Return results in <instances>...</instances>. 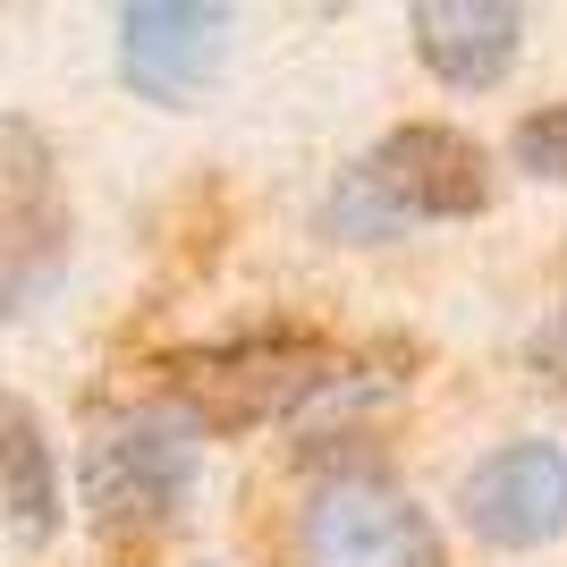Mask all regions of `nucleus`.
<instances>
[{
	"label": "nucleus",
	"instance_id": "6e6552de",
	"mask_svg": "<svg viewBox=\"0 0 567 567\" xmlns=\"http://www.w3.org/2000/svg\"><path fill=\"white\" fill-rule=\"evenodd\" d=\"M60 262V195L34 127H0V297L34 288Z\"/></svg>",
	"mask_w": 567,
	"mask_h": 567
},
{
	"label": "nucleus",
	"instance_id": "0eeeda50",
	"mask_svg": "<svg viewBox=\"0 0 567 567\" xmlns=\"http://www.w3.org/2000/svg\"><path fill=\"white\" fill-rule=\"evenodd\" d=\"M406 25H415L424 69L441 76V85H457V94L499 85L525 51V9H508V0H415Z\"/></svg>",
	"mask_w": 567,
	"mask_h": 567
},
{
	"label": "nucleus",
	"instance_id": "7ed1b4c3",
	"mask_svg": "<svg viewBox=\"0 0 567 567\" xmlns=\"http://www.w3.org/2000/svg\"><path fill=\"white\" fill-rule=\"evenodd\" d=\"M339 381V355L331 348H306V339H246V348H213V355H187L178 364V415L195 432H246V424H271L288 406H306L313 390Z\"/></svg>",
	"mask_w": 567,
	"mask_h": 567
},
{
	"label": "nucleus",
	"instance_id": "f257e3e1",
	"mask_svg": "<svg viewBox=\"0 0 567 567\" xmlns=\"http://www.w3.org/2000/svg\"><path fill=\"white\" fill-rule=\"evenodd\" d=\"M492 204V162L483 144L432 118H406L348 169V187L331 195V229L339 237H399L415 220H466Z\"/></svg>",
	"mask_w": 567,
	"mask_h": 567
},
{
	"label": "nucleus",
	"instance_id": "9d476101",
	"mask_svg": "<svg viewBox=\"0 0 567 567\" xmlns=\"http://www.w3.org/2000/svg\"><path fill=\"white\" fill-rule=\"evenodd\" d=\"M508 153H517V169H534V178L567 187V102L525 111V118H517V136H508Z\"/></svg>",
	"mask_w": 567,
	"mask_h": 567
},
{
	"label": "nucleus",
	"instance_id": "20e7f679",
	"mask_svg": "<svg viewBox=\"0 0 567 567\" xmlns=\"http://www.w3.org/2000/svg\"><path fill=\"white\" fill-rule=\"evenodd\" d=\"M297 567H441V534L406 492L339 474L297 517Z\"/></svg>",
	"mask_w": 567,
	"mask_h": 567
},
{
	"label": "nucleus",
	"instance_id": "423d86ee",
	"mask_svg": "<svg viewBox=\"0 0 567 567\" xmlns=\"http://www.w3.org/2000/svg\"><path fill=\"white\" fill-rule=\"evenodd\" d=\"M229 9L220 0H136L118 9V76L162 111H187L229 60Z\"/></svg>",
	"mask_w": 567,
	"mask_h": 567
},
{
	"label": "nucleus",
	"instance_id": "f03ea898",
	"mask_svg": "<svg viewBox=\"0 0 567 567\" xmlns=\"http://www.w3.org/2000/svg\"><path fill=\"white\" fill-rule=\"evenodd\" d=\"M195 499V424L178 406L102 415L85 441V517L102 534H162Z\"/></svg>",
	"mask_w": 567,
	"mask_h": 567
},
{
	"label": "nucleus",
	"instance_id": "1a4fd4ad",
	"mask_svg": "<svg viewBox=\"0 0 567 567\" xmlns=\"http://www.w3.org/2000/svg\"><path fill=\"white\" fill-rule=\"evenodd\" d=\"M0 525L18 543H51L60 534V457H51L43 415L0 390Z\"/></svg>",
	"mask_w": 567,
	"mask_h": 567
},
{
	"label": "nucleus",
	"instance_id": "39448f33",
	"mask_svg": "<svg viewBox=\"0 0 567 567\" xmlns=\"http://www.w3.org/2000/svg\"><path fill=\"white\" fill-rule=\"evenodd\" d=\"M457 517L483 550H543L567 534V450L559 441H508L474 457L457 483Z\"/></svg>",
	"mask_w": 567,
	"mask_h": 567
}]
</instances>
